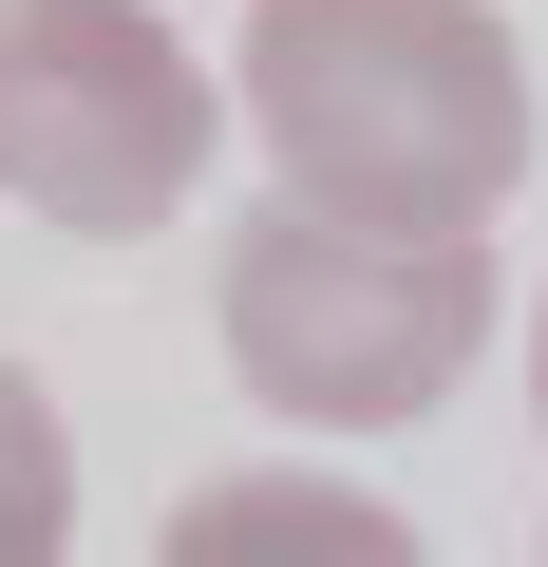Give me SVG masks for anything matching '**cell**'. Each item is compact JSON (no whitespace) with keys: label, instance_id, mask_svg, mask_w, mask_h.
<instances>
[{"label":"cell","instance_id":"obj_1","mask_svg":"<svg viewBox=\"0 0 548 567\" xmlns=\"http://www.w3.org/2000/svg\"><path fill=\"white\" fill-rule=\"evenodd\" d=\"M227 95L285 171V208L341 227H435L492 246V208L529 189V39L492 0H246Z\"/></svg>","mask_w":548,"mask_h":567},{"label":"cell","instance_id":"obj_2","mask_svg":"<svg viewBox=\"0 0 548 567\" xmlns=\"http://www.w3.org/2000/svg\"><path fill=\"white\" fill-rule=\"evenodd\" d=\"M208 322H227V379L285 416V435H397L492 341V246L341 227V208H285V189H265L227 227V265H208Z\"/></svg>","mask_w":548,"mask_h":567},{"label":"cell","instance_id":"obj_3","mask_svg":"<svg viewBox=\"0 0 548 567\" xmlns=\"http://www.w3.org/2000/svg\"><path fill=\"white\" fill-rule=\"evenodd\" d=\"M208 133H227V95L152 0H0V208L133 246L189 208Z\"/></svg>","mask_w":548,"mask_h":567},{"label":"cell","instance_id":"obj_4","mask_svg":"<svg viewBox=\"0 0 548 567\" xmlns=\"http://www.w3.org/2000/svg\"><path fill=\"white\" fill-rule=\"evenodd\" d=\"M152 567H435L416 529H397V492H360V473H208L189 511H170V548Z\"/></svg>","mask_w":548,"mask_h":567},{"label":"cell","instance_id":"obj_5","mask_svg":"<svg viewBox=\"0 0 548 567\" xmlns=\"http://www.w3.org/2000/svg\"><path fill=\"white\" fill-rule=\"evenodd\" d=\"M0 567H76V416L39 360H0Z\"/></svg>","mask_w":548,"mask_h":567},{"label":"cell","instance_id":"obj_6","mask_svg":"<svg viewBox=\"0 0 548 567\" xmlns=\"http://www.w3.org/2000/svg\"><path fill=\"white\" fill-rule=\"evenodd\" d=\"M529 416H548V284H529Z\"/></svg>","mask_w":548,"mask_h":567},{"label":"cell","instance_id":"obj_7","mask_svg":"<svg viewBox=\"0 0 548 567\" xmlns=\"http://www.w3.org/2000/svg\"><path fill=\"white\" fill-rule=\"evenodd\" d=\"M529 567H548V548H529Z\"/></svg>","mask_w":548,"mask_h":567}]
</instances>
